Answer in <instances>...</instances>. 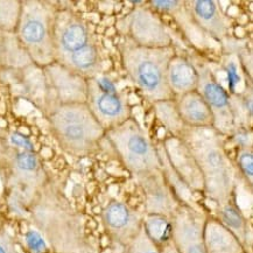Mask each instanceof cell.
I'll use <instances>...</instances> for the list:
<instances>
[{
  "mask_svg": "<svg viewBox=\"0 0 253 253\" xmlns=\"http://www.w3.org/2000/svg\"><path fill=\"white\" fill-rule=\"evenodd\" d=\"M0 253H18L14 244L6 235H0Z\"/></svg>",
  "mask_w": 253,
  "mask_h": 253,
  "instance_id": "cell-29",
  "label": "cell"
},
{
  "mask_svg": "<svg viewBox=\"0 0 253 253\" xmlns=\"http://www.w3.org/2000/svg\"><path fill=\"white\" fill-rule=\"evenodd\" d=\"M245 253H249V252H245Z\"/></svg>",
  "mask_w": 253,
  "mask_h": 253,
  "instance_id": "cell-31",
  "label": "cell"
},
{
  "mask_svg": "<svg viewBox=\"0 0 253 253\" xmlns=\"http://www.w3.org/2000/svg\"><path fill=\"white\" fill-rule=\"evenodd\" d=\"M153 105L155 106L158 118L160 119L162 124L166 126L167 129H169L173 133V135H180V133L183 131V128L186 126L183 125L180 116H178L175 99L158 102L154 103Z\"/></svg>",
  "mask_w": 253,
  "mask_h": 253,
  "instance_id": "cell-23",
  "label": "cell"
},
{
  "mask_svg": "<svg viewBox=\"0 0 253 253\" xmlns=\"http://www.w3.org/2000/svg\"><path fill=\"white\" fill-rule=\"evenodd\" d=\"M105 137L123 165L139 180L162 171L160 153L134 118L108 129Z\"/></svg>",
  "mask_w": 253,
  "mask_h": 253,
  "instance_id": "cell-6",
  "label": "cell"
},
{
  "mask_svg": "<svg viewBox=\"0 0 253 253\" xmlns=\"http://www.w3.org/2000/svg\"><path fill=\"white\" fill-rule=\"evenodd\" d=\"M162 147L181 182L190 189L203 190V181L199 167L182 139L178 135H171L165 140Z\"/></svg>",
  "mask_w": 253,
  "mask_h": 253,
  "instance_id": "cell-12",
  "label": "cell"
},
{
  "mask_svg": "<svg viewBox=\"0 0 253 253\" xmlns=\"http://www.w3.org/2000/svg\"><path fill=\"white\" fill-rule=\"evenodd\" d=\"M12 168L18 177L21 180L29 181L39 177L41 171V166L39 158L34 152L18 151L14 152L12 159Z\"/></svg>",
  "mask_w": 253,
  "mask_h": 253,
  "instance_id": "cell-22",
  "label": "cell"
},
{
  "mask_svg": "<svg viewBox=\"0 0 253 253\" xmlns=\"http://www.w3.org/2000/svg\"><path fill=\"white\" fill-rule=\"evenodd\" d=\"M175 104L187 127H213L215 125L211 110L197 90L175 98Z\"/></svg>",
  "mask_w": 253,
  "mask_h": 253,
  "instance_id": "cell-16",
  "label": "cell"
},
{
  "mask_svg": "<svg viewBox=\"0 0 253 253\" xmlns=\"http://www.w3.org/2000/svg\"><path fill=\"white\" fill-rule=\"evenodd\" d=\"M123 253H161V251L151 241L150 237L145 232L144 228H141L138 235L127 245H125Z\"/></svg>",
  "mask_w": 253,
  "mask_h": 253,
  "instance_id": "cell-25",
  "label": "cell"
},
{
  "mask_svg": "<svg viewBox=\"0 0 253 253\" xmlns=\"http://www.w3.org/2000/svg\"><path fill=\"white\" fill-rule=\"evenodd\" d=\"M167 84L175 98L195 91L199 84L196 67L187 58L175 54L167 67Z\"/></svg>",
  "mask_w": 253,
  "mask_h": 253,
  "instance_id": "cell-18",
  "label": "cell"
},
{
  "mask_svg": "<svg viewBox=\"0 0 253 253\" xmlns=\"http://www.w3.org/2000/svg\"><path fill=\"white\" fill-rule=\"evenodd\" d=\"M2 134H4V131H2V129L0 128V137H2Z\"/></svg>",
  "mask_w": 253,
  "mask_h": 253,
  "instance_id": "cell-30",
  "label": "cell"
},
{
  "mask_svg": "<svg viewBox=\"0 0 253 253\" xmlns=\"http://www.w3.org/2000/svg\"><path fill=\"white\" fill-rule=\"evenodd\" d=\"M188 14L194 22L217 40H222L229 33L230 21L223 13L218 2L213 0H193L184 2Z\"/></svg>",
  "mask_w": 253,
  "mask_h": 253,
  "instance_id": "cell-14",
  "label": "cell"
},
{
  "mask_svg": "<svg viewBox=\"0 0 253 253\" xmlns=\"http://www.w3.org/2000/svg\"><path fill=\"white\" fill-rule=\"evenodd\" d=\"M207 217L188 203H181L170 217L171 241L177 253H206L203 230Z\"/></svg>",
  "mask_w": 253,
  "mask_h": 253,
  "instance_id": "cell-10",
  "label": "cell"
},
{
  "mask_svg": "<svg viewBox=\"0 0 253 253\" xmlns=\"http://www.w3.org/2000/svg\"><path fill=\"white\" fill-rule=\"evenodd\" d=\"M206 253H245V245L218 219L207 218L203 230Z\"/></svg>",
  "mask_w": 253,
  "mask_h": 253,
  "instance_id": "cell-17",
  "label": "cell"
},
{
  "mask_svg": "<svg viewBox=\"0 0 253 253\" xmlns=\"http://www.w3.org/2000/svg\"><path fill=\"white\" fill-rule=\"evenodd\" d=\"M11 144L14 145L17 148H20V150L24 151H29L34 152V147L32 141L29 140L27 137L20 134V133H12L11 134Z\"/></svg>",
  "mask_w": 253,
  "mask_h": 253,
  "instance_id": "cell-28",
  "label": "cell"
},
{
  "mask_svg": "<svg viewBox=\"0 0 253 253\" xmlns=\"http://www.w3.org/2000/svg\"><path fill=\"white\" fill-rule=\"evenodd\" d=\"M55 62L85 80L96 79L104 67V51L91 26L79 14L56 12Z\"/></svg>",
  "mask_w": 253,
  "mask_h": 253,
  "instance_id": "cell-2",
  "label": "cell"
},
{
  "mask_svg": "<svg viewBox=\"0 0 253 253\" xmlns=\"http://www.w3.org/2000/svg\"><path fill=\"white\" fill-rule=\"evenodd\" d=\"M178 137L199 167L204 194L219 206L232 200L238 171L225 152L224 135L215 127L186 126Z\"/></svg>",
  "mask_w": 253,
  "mask_h": 253,
  "instance_id": "cell-1",
  "label": "cell"
},
{
  "mask_svg": "<svg viewBox=\"0 0 253 253\" xmlns=\"http://www.w3.org/2000/svg\"><path fill=\"white\" fill-rule=\"evenodd\" d=\"M48 119L54 138L73 155L91 153L105 137V129L86 103L58 104Z\"/></svg>",
  "mask_w": 253,
  "mask_h": 253,
  "instance_id": "cell-4",
  "label": "cell"
},
{
  "mask_svg": "<svg viewBox=\"0 0 253 253\" xmlns=\"http://www.w3.org/2000/svg\"><path fill=\"white\" fill-rule=\"evenodd\" d=\"M26 244L33 253H43L47 250L46 241L35 230H29L26 233Z\"/></svg>",
  "mask_w": 253,
  "mask_h": 253,
  "instance_id": "cell-27",
  "label": "cell"
},
{
  "mask_svg": "<svg viewBox=\"0 0 253 253\" xmlns=\"http://www.w3.org/2000/svg\"><path fill=\"white\" fill-rule=\"evenodd\" d=\"M21 12V1L2 0L0 1V29L15 33Z\"/></svg>",
  "mask_w": 253,
  "mask_h": 253,
  "instance_id": "cell-24",
  "label": "cell"
},
{
  "mask_svg": "<svg viewBox=\"0 0 253 253\" xmlns=\"http://www.w3.org/2000/svg\"><path fill=\"white\" fill-rule=\"evenodd\" d=\"M145 5V4H144ZM119 32L142 47H171V37L164 21L151 7L137 6L118 22Z\"/></svg>",
  "mask_w": 253,
  "mask_h": 253,
  "instance_id": "cell-8",
  "label": "cell"
},
{
  "mask_svg": "<svg viewBox=\"0 0 253 253\" xmlns=\"http://www.w3.org/2000/svg\"><path fill=\"white\" fill-rule=\"evenodd\" d=\"M146 195L147 213L161 215L170 218L181 203L174 190L164 181L162 171L140 178Z\"/></svg>",
  "mask_w": 253,
  "mask_h": 253,
  "instance_id": "cell-15",
  "label": "cell"
},
{
  "mask_svg": "<svg viewBox=\"0 0 253 253\" xmlns=\"http://www.w3.org/2000/svg\"><path fill=\"white\" fill-rule=\"evenodd\" d=\"M86 104L105 132L132 117L131 108L126 99L104 77L87 80Z\"/></svg>",
  "mask_w": 253,
  "mask_h": 253,
  "instance_id": "cell-7",
  "label": "cell"
},
{
  "mask_svg": "<svg viewBox=\"0 0 253 253\" xmlns=\"http://www.w3.org/2000/svg\"><path fill=\"white\" fill-rule=\"evenodd\" d=\"M174 48L142 47L125 38L121 47L122 62L129 79L151 103L175 99L167 84V67Z\"/></svg>",
  "mask_w": 253,
  "mask_h": 253,
  "instance_id": "cell-3",
  "label": "cell"
},
{
  "mask_svg": "<svg viewBox=\"0 0 253 253\" xmlns=\"http://www.w3.org/2000/svg\"><path fill=\"white\" fill-rule=\"evenodd\" d=\"M46 69L47 81L56 92L58 104L86 103L87 80L54 62Z\"/></svg>",
  "mask_w": 253,
  "mask_h": 253,
  "instance_id": "cell-13",
  "label": "cell"
},
{
  "mask_svg": "<svg viewBox=\"0 0 253 253\" xmlns=\"http://www.w3.org/2000/svg\"><path fill=\"white\" fill-rule=\"evenodd\" d=\"M55 17L56 12L46 2L21 1L15 34L31 62L43 68L55 62Z\"/></svg>",
  "mask_w": 253,
  "mask_h": 253,
  "instance_id": "cell-5",
  "label": "cell"
},
{
  "mask_svg": "<svg viewBox=\"0 0 253 253\" xmlns=\"http://www.w3.org/2000/svg\"><path fill=\"white\" fill-rule=\"evenodd\" d=\"M103 223L106 231L117 243L127 245L142 228V217L127 204L111 201L103 210Z\"/></svg>",
  "mask_w": 253,
  "mask_h": 253,
  "instance_id": "cell-11",
  "label": "cell"
},
{
  "mask_svg": "<svg viewBox=\"0 0 253 253\" xmlns=\"http://www.w3.org/2000/svg\"><path fill=\"white\" fill-rule=\"evenodd\" d=\"M218 216L219 222L245 245L248 239V222L233 200L220 204Z\"/></svg>",
  "mask_w": 253,
  "mask_h": 253,
  "instance_id": "cell-21",
  "label": "cell"
},
{
  "mask_svg": "<svg viewBox=\"0 0 253 253\" xmlns=\"http://www.w3.org/2000/svg\"><path fill=\"white\" fill-rule=\"evenodd\" d=\"M196 67V66H195ZM199 74L197 91L211 110L215 127L222 135H228L235 129V112L232 98L220 85L216 76L206 66L196 67Z\"/></svg>",
  "mask_w": 253,
  "mask_h": 253,
  "instance_id": "cell-9",
  "label": "cell"
},
{
  "mask_svg": "<svg viewBox=\"0 0 253 253\" xmlns=\"http://www.w3.org/2000/svg\"><path fill=\"white\" fill-rule=\"evenodd\" d=\"M32 63L17 34L0 29V66L25 67Z\"/></svg>",
  "mask_w": 253,
  "mask_h": 253,
  "instance_id": "cell-19",
  "label": "cell"
},
{
  "mask_svg": "<svg viewBox=\"0 0 253 253\" xmlns=\"http://www.w3.org/2000/svg\"><path fill=\"white\" fill-rule=\"evenodd\" d=\"M142 228L151 238V241L160 249V251L173 243L171 241V223L170 218L168 217L146 213L145 218H142Z\"/></svg>",
  "mask_w": 253,
  "mask_h": 253,
  "instance_id": "cell-20",
  "label": "cell"
},
{
  "mask_svg": "<svg viewBox=\"0 0 253 253\" xmlns=\"http://www.w3.org/2000/svg\"><path fill=\"white\" fill-rule=\"evenodd\" d=\"M237 171H239L251 187L253 183V153L251 147L242 148L237 157Z\"/></svg>",
  "mask_w": 253,
  "mask_h": 253,
  "instance_id": "cell-26",
  "label": "cell"
}]
</instances>
